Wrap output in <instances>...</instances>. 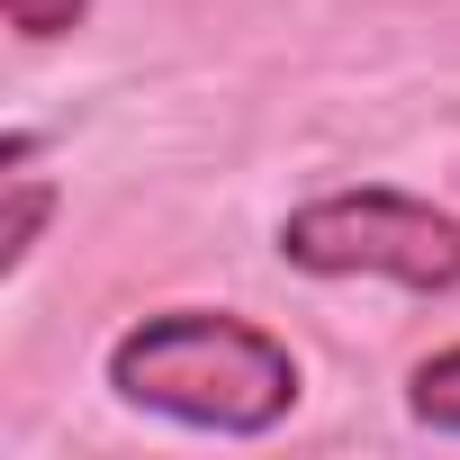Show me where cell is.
<instances>
[{
  "label": "cell",
  "mask_w": 460,
  "mask_h": 460,
  "mask_svg": "<svg viewBox=\"0 0 460 460\" xmlns=\"http://www.w3.org/2000/svg\"><path fill=\"white\" fill-rule=\"evenodd\" d=\"M109 388L127 406H154L199 433H271L298 406V361L280 334L217 316V307H163L109 343Z\"/></svg>",
  "instance_id": "obj_1"
},
{
  "label": "cell",
  "mask_w": 460,
  "mask_h": 460,
  "mask_svg": "<svg viewBox=\"0 0 460 460\" xmlns=\"http://www.w3.org/2000/svg\"><path fill=\"white\" fill-rule=\"evenodd\" d=\"M280 262L316 280H397V289H460V217L406 190H334L280 217Z\"/></svg>",
  "instance_id": "obj_2"
},
{
  "label": "cell",
  "mask_w": 460,
  "mask_h": 460,
  "mask_svg": "<svg viewBox=\"0 0 460 460\" xmlns=\"http://www.w3.org/2000/svg\"><path fill=\"white\" fill-rule=\"evenodd\" d=\"M55 217V181H10V217H0V271H19Z\"/></svg>",
  "instance_id": "obj_3"
},
{
  "label": "cell",
  "mask_w": 460,
  "mask_h": 460,
  "mask_svg": "<svg viewBox=\"0 0 460 460\" xmlns=\"http://www.w3.org/2000/svg\"><path fill=\"white\" fill-rule=\"evenodd\" d=\"M406 406H415V424H433V433H460V343H451V352H433V361L415 370Z\"/></svg>",
  "instance_id": "obj_4"
},
{
  "label": "cell",
  "mask_w": 460,
  "mask_h": 460,
  "mask_svg": "<svg viewBox=\"0 0 460 460\" xmlns=\"http://www.w3.org/2000/svg\"><path fill=\"white\" fill-rule=\"evenodd\" d=\"M0 10H10V28H19L28 46H46V37H73V28H82L91 0H0Z\"/></svg>",
  "instance_id": "obj_5"
}]
</instances>
